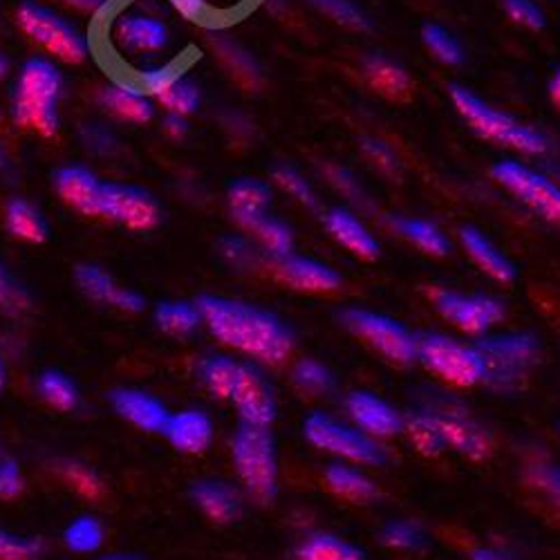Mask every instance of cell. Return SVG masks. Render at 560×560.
<instances>
[{"label":"cell","instance_id":"cell-52","mask_svg":"<svg viewBox=\"0 0 560 560\" xmlns=\"http://www.w3.org/2000/svg\"><path fill=\"white\" fill-rule=\"evenodd\" d=\"M361 151H363V155L375 164L382 173H386V175H399V160H397V155H395V151L388 147V144H384L382 139H375V137H365L363 142H361Z\"/></svg>","mask_w":560,"mask_h":560},{"label":"cell","instance_id":"cell-5","mask_svg":"<svg viewBox=\"0 0 560 560\" xmlns=\"http://www.w3.org/2000/svg\"><path fill=\"white\" fill-rule=\"evenodd\" d=\"M271 427L241 422L231 440V457L245 491L260 504L278 495V455Z\"/></svg>","mask_w":560,"mask_h":560},{"label":"cell","instance_id":"cell-60","mask_svg":"<svg viewBox=\"0 0 560 560\" xmlns=\"http://www.w3.org/2000/svg\"><path fill=\"white\" fill-rule=\"evenodd\" d=\"M549 97H551L553 106L560 110V70L549 81Z\"/></svg>","mask_w":560,"mask_h":560},{"label":"cell","instance_id":"cell-48","mask_svg":"<svg viewBox=\"0 0 560 560\" xmlns=\"http://www.w3.org/2000/svg\"><path fill=\"white\" fill-rule=\"evenodd\" d=\"M310 3L323 12L328 14L332 21L341 23L343 27L363 32L370 27V19L363 14V10H359L352 0H310Z\"/></svg>","mask_w":560,"mask_h":560},{"label":"cell","instance_id":"cell-20","mask_svg":"<svg viewBox=\"0 0 560 560\" xmlns=\"http://www.w3.org/2000/svg\"><path fill=\"white\" fill-rule=\"evenodd\" d=\"M168 444L186 455L205 453L213 442V422L205 410L186 408L168 415V422L162 431Z\"/></svg>","mask_w":560,"mask_h":560},{"label":"cell","instance_id":"cell-10","mask_svg":"<svg viewBox=\"0 0 560 560\" xmlns=\"http://www.w3.org/2000/svg\"><path fill=\"white\" fill-rule=\"evenodd\" d=\"M341 323L390 363L410 365L417 361V337L397 318L363 307H348L341 312Z\"/></svg>","mask_w":560,"mask_h":560},{"label":"cell","instance_id":"cell-3","mask_svg":"<svg viewBox=\"0 0 560 560\" xmlns=\"http://www.w3.org/2000/svg\"><path fill=\"white\" fill-rule=\"evenodd\" d=\"M476 350L485 361L482 384L495 393H516L540 357V341L529 332L482 335Z\"/></svg>","mask_w":560,"mask_h":560},{"label":"cell","instance_id":"cell-46","mask_svg":"<svg viewBox=\"0 0 560 560\" xmlns=\"http://www.w3.org/2000/svg\"><path fill=\"white\" fill-rule=\"evenodd\" d=\"M527 480L556 511H560V464L534 462L527 466Z\"/></svg>","mask_w":560,"mask_h":560},{"label":"cell","instance_id":"cell-40","mask_svg":"<svg viewBox=\"0 0 560 560\" xmlns=\"http://www.w3.org/2000/svg\"><path fill=\"white\" fill-rule=\"evenodd\" d=\"M63 542L74 553H92L104 545V525L95 516H79L63 532Z\"/></svg>","mask_w":560,"mask_h":560},{"label":"cell","instance_id":"cell-37","mask_svg":"<svg viewBox=\"0 0 560 560\" xmlns=\"http://www.w3.org/2000/svg\"><path fill=\"white\" fill-rule=\"evenodd\" d=\"M292 384L312 397H323L335 390L337 380L332 375V370L316 361V359H301L294 368H292Z\"/></svg>","mask_w":560,"mask_h":560},{"label":"cell","instance_id":"cell-1","mask_svg":"<svg viewBox=\"0 0 560 560\" xmlns=\"http://www.w3.org/2000/svg\"><path fill=\"white\" fill-rule=\"evenodd\" d=\"M209 332L226 348L247 354L260 363H283L294 350V332L290 325L269 310L254 303L211 296H198Z\"/></svg>","mask_w":560,"mask_h":560},{"label":"cell","instance_id":"cell-12","mask_svg":"<svg viewBox=\"0 0 560 560\" xmlns=\"http://www.w3.org/2000/svg\"><path fill=\"white\" fill-rule=\"evenodd\" d=\"M429 296L438 314L466 335H489L506 314L504 303L489 294H462L448 288H433Z\"/></svg>","mask_w":560,"mask_h":560},{"label":"cell","instance_id":"cell-29","mask_svg":"<svg viewBox=\"0 0 560 560\" xmlns=\"http://www.w3.org/2000/svg\"><path fill=\"white\" fill-rule=\"evenodd\" d=\"M325 482L328 487L350 500V502H370L380 495L377 485L372 482L361 469H357V464L352 462H332L328 469H325Z\"/></svg>","mask_w":560,"mask_h":560},{"label":"cell","instance_id":"cell-9","mask_svg":"<svg viewBox=\"0 0 560 560\" xmlns=\"http://www.w3.org/2000/svg\"><path fill=\"white\" fill-rule=\"evenodd\" d=\"M435 422L446 451H455L469 459H485L493 451V438L469 412L462 401L451 395L429 397L422 406Z\"/></svg>","mask_w":560,"mask_h":560},{"label":"cell","instance_id":"cell-56","mask_svg":"<svg viewBox=\"0 0 560 560\" xmlns=\"http://www.w3.org/2000/svg\"><path fill=\"white\" fill-rule=\"evenodd\" d=\"M30 299L23 292V288L16 285V280L10 276V271L0 265V307L19 312L21 307H27Z\"/></svg>","mask_w":560,"mask_h":560},{"label":"cell","instance_id":"cell-8","mask_svg":"<svg viewBox=\"0 0 560 560\" xmlns=\"http://www.w3.org/2000/svg\"><path fill=\"white\" fill-rule=\"evenodd\" d=\"M303 433L312 446L332 453L339 459L352 462L357 466H382L388 459V453L380 440L365 435L354 424L339 422V419L330 417L328 412H312L305 419Z\"/></svg>","mask_w":560,"mask_h":560},{"label":"cell","instance_id":"cell-45","mask_svg":"<svg viewBox=\"0 0 560 560\" xmlns=\"http://www.w3.org/2000/svg\"><path fill=\"white\" fill-rule=\"evenodd\" d=\"M273 175V182L283 189L285 194H290L299 205L307 207V209H316L318 207V198L312 189V184L292 166L288 164H280L271 171Z\"/></svg>","mask_w":560,"mask_h":560},{"label":"cell","instance_id":"cell-11","mask_svg":"<svg viewBox=\"0 0 560 560\" xmlns=\"http://www.w3.org/2000/svg\"><path fill=\"white\" fill-rule=\"evenodd\" d=\"M491 175L538 218L560 229V186L556 182L516 160L498 162Z\"/></svg>","mask_w":560,"mask_h":560},{"label":"cell","instance_id":"cell-28","mask_svg":"<svg viewBox=\"0 0 560 560\" xmlns=\"http://www.w3.org/2000/svg\"><path fill=\"white\" fill-rule=\"evenodd\" d=\"M5 226L14 238L25 243L40 245L50 238L48 220L25 198H12L5 205Z\"/></svg>","mask_w":560,"mask_h":560},{"label":"cell","instance_id":"cell-43","mask_svg":"<svg viewBox=\"0 0 560 560\" xmlns=\"http://www.w3.org/2000/svg\"><path fill=\"white\" fill-rule=\"evenodd\" d=\"M422 40L438 61H442L446 66H459L464 61V50H462L459 40L442 25L427 23L422 30Z\"/></svg>","mask_w":560,"mask_h":560},{"label":"cell","instance_id":"cell-35","mask_svg":"<svg viewBox=\"0 0 560 560\" xmlns=\"http://www.w3.org/2000/svg\"><path fill=\"white\" fill-rule=\"evenodd\" d=\"M249 233H254V238L271 260L294 254V231L283 220L267 213L249 226Z\"/></svg>","mask_w":560,"mask_h":560},{"label":"cell","instance_id":"cell-59","mask_svg":"<svg viewBox=\"0 0 560 560\" xmlns=\"http://www.w3.org/2000/svg\"><path fill=\"white\" fill-rule=\"evenodd\" d=\"M471 560H516V558H511L506 551L495 547H476L471 551Z\"/></svg>","mask_w":560,"mask_h":560},{"label":"cell","instance_id":"cell-30","mask_svg":"<svg viewBox=\"0 0 560 560\" xmlns=\"http://www.w3.org/2000/svg\"><path fill=\"white\" fill-rule=\"evenodd\" d=\"M296 560H365L363 549L354 542L330 534V532H312L294 549Z\"/></svg>","mask_w":560,"mask_h":560},{"label":"cell","instance_id":"cell-32","mask_svg":"<svg viewBox=\"0 0 560 560\" xmlns=\"http://www.w3.org/2000/svg\"><path fill=\"white\" fill-rule=\"evenodd\" d=\"M155 323L164 335L175 339H186V337H194L202 328L205 318L198 303L164 301L155 307Z\"/></svg>","mask_w":560,"mask_h":560},{"label":"cell","instance_id":"cell-53","mask_svg":"<svg viewBox=\"0 0 560 560\" xmlns=\"http://www.w3.org/2000/svg\"><path fill=\"white\" fill-rule=\"evenodd\" d=\"M502 5L513 23H518L527 30H542L547 23L542 10L534 0H502Z\"/></svg>","mask_w":560,"mask_h":560},{"label":"cell","instance_id":"cell-38","mask_svg":"<svg viewBox=\"0 0 560 560\" xmlns=\"http://www.w3.org/2000/svg\"><path fill=\"white\" fill-rule=\"evenodd\" d=\"M189 70V63L184 59H175L168 63H160V66H151V68H142L135 74V85L144 92L149 97H160L164 92L184 77V72Z\"/></svg>","mask_w":560,"mask_h":560},{"label":"cell","instance_id":"cell-6","mask_svg":"<svg viewBox=\"0 0 560 560\" xmlns=\"http://www.w3.org/2000/svg\"><path fill=\"white\" fill-rule=\"evenodd\" d=\"M417 337V361L435 377L451 386L471 388L482 384L485 361L476 346H466L442 332H422Z\"/></svg>","mask_w":560,"mask_h":560},{"label":"cell","instance_id":"cell-54","mask_svg":"<svg viewBox=\"0 0 560 560\" xmlns=\"http://www.w3.org/2000/svg\"><path fill=\"white\" fill-rule=\"evenodd\" d=\"M81 142L88 151L97 155H110L117 149V137L102 124H85L81 128Z\"/></svg>","mask_w":560,"mask_h":560},{"label":"cell","instance_id":"cell-61","mask_svg":"<svg viewBox=\"0 0 560 560\" xmlns=\"http://www.w3.org/2000/svg\"><path fill=\"white\" fill-rule=\"evenodd\" d=\"M10 74V59L0 52V79H5Z\"/></svg>","mask_w":560,"mask_h":560},{"label":"cell","instance_id":"cell-51","mask_svg":"<svg viewBox=\"0 0 560 560\" xmlns=\"http://www.w3.org/2000/svg\"><path fill=\"white\" fill-rule=\"evenodd\" d=\"M43 551V542L0 529V560H32Z\"/></svg>","mask_w":560,"mask_h":560},{"label":"cell","instance_id":"cell-63","mask_svg":"<svg viewBox=\"0 0 560 560\" xmlns=\"http://www.w3.org/2000/svg\"><path fill=\"white\" fill-rule=\"evenodd\" d=\"M102 560H139L137 556H126V553H110V556H104Z\"/></svg>","mask_w":560,"mask_h":560},{"label":"cell","instance_id":"cell-2","mask_svg":"<svg viewBox=\"0 0 560 560\" xmlns=\"http://www.w3.org/2000/svg\"><path fill=\"white\" fill-rule=\"evenodd\" d=\"M61 95L63 74L55 61L43 57L25 61L10 92L14 124L45 137L57 135L61 128Z\"/></svg>","mask_w":560,"mask_h":560},{"label":"cell","instance_id":"cell-18","mask_svg":"<svg viewBox=\"0 0 560 560\" xmlns=\"http://www.w3.org/2000/svg\"><path fill=\"white\" fill-rule=\"evenodd\" d=\"M110 36L117 48L128 55H151L168 45V27L147 14H124L115 19Z\"/></svg>","mask_w":560,"mask_h":560},{"label":"cell","instance_id":"cell-64","mask_svg":"<svg viewBox=\"0 0 560 560\" xmlns=\"http://www.w3.org/2000/svg\"><path fill=\"white\" fill-rule=\"evenodd\" d=\"M8 162H10V160H8L5 151H3V149H0V168H5V166H8Z\"/></svg>","mask_w":560,"mask_h":560},{"label":"cell","instance_id":"cell-19","mask_svg":"<svg viewBox=\"0 0 560 560\" xmlns=\"http://www.w3.org/2000/svg\"><path fill=\"white\" fill-rule=\"evenodd\" d=\"M115 412L144 433H162L168 422V408L153 395L137 388H115L108 395Z\"/></svg>","mask_w":560,"mask_h":560},{"label":"cell","instance_id":"cell-27","mask_svg":"<svg viewBox=\"0 0 560 560\" xmlns=\"http://www.w3.org/2000/svg\"><path fill=\"white\" fill-rule=\"evenodd\" d=\"M100 104L115 117L132 124H147L155 117V104L132 81L119 79L104 85L100 90Z\"/></svg>","mask_w":560,"mask_h":560},{"label":"cell","instance_id":"cell-26","mask_svg":"<svg viewBox=\"0 0 560 560\" xmlns=\"http://www.w3.org/2000/svg\"><path fill=\"white\" fill-rule=\"evenodd\" d=\"M459 241L462 247L469 254V258L498 283H511L516 280L518 269L509 260V256L504 252H500L485 233L476 226H462L459 229Z\"/></svg>","mask_w":560,"mask_h":560},{"label":"cell","instance_id":"cell-34","mask_svg":"<svg viewBox=\"0 0 560 560\" xmlns=\"http://www.w3.org/2000/svg\"><path fill=\"white\" fill-rule=\"evenodd\" d=\"M388 224L399 233V236L415 247L422 249L429 256L442 258L451 252V243L442 233V229L422 218H390Z\"/></svg>","mask_w":560,"mask_h":560},{"label":"cell","instance_id":"cell-13","mask_svg":"<svg viewBox=\"0 0 560 560\" xmlns=\"http://www.w3.org/2000/svg\"><path fill=\"white\" fill-rule=\"evenodd\" d=\"M95 215L115 220L135 231H149L162 222V209L153 194L139 186L102 182Z\"/></svg>","mask_w":560,"mask_h":560},{"label":"cell","instance_id":"cell-25","mask_svg":"<svg viewBox=\"0 0 560 560\" xmlns=\"http://www.w3.org/2000/svg\"><path fill=\"white\" fill-rule=\"evenodd\" d=\"M226 202L233 220L245 231H249L256 220L267 215V209L271 205V186L256 177H241L229 184Z\"/></svg>","mask_w":560,"mask_h":560},{"label":"cell","instance_id":"cell-44","mask_svg":"<svg viewBox=\"0 0 560 560\" xmlns=\"http://www.w3.org/2000/svg\"><path fill=\"white\" fill-rule=\"evenodd\" d=\"M59 474L66 478V482L70 487H74L81 495H85L90 500L102 498L104 491H106L104 480L100 478V474L95 469H90V466L77 462V459H61L59 462Z\"/></svg>","mask_w":560,"mask_h":560},{"label":"cell","instance_id":"cell-15","mask_svg":"<svg viewBox=\"0 0 560 560\" xmlns=\"http://www.w3.org/2000/svg\"><path fill=\"white\" fill-rule=\"evenodd\" d=\"M346 412L359 431L375 440L404 433L406 417L393 404L370 390H352L346 397Z\"/></svg>","mask_w":560,"mask_h":560},{"label":"cell","instance_id":"cell-55","mask_svg":"<svg viewBox=\"0 0 560 560\" xmlns=\"http://www.w3.org/2000/svg\"><path fill=\"white\" fill-rule=\"evenodd\" d=\"M25 489V478L16 459L0 457V498L12 500Z\"/></svg>","mask_w":560,"mask_h":560},{"label":"cell","instance_id":"cell-47","mask_svg":"<svg viewBox=\"0 0 560 560\" xmlns=\"http://www.w3.org/2000/svg\"><path fill=\"white\" fill-rule=\"evenodd\" d=\"M213 34L218 36L215 43H213L215 50L220 52V57L226 61L229 68H233L243 79H247V81H252V83H254L256 79H260V68L256 66L254 57H252L247 50H243L238 43H233V40L220 36L218 30H213Z\"/></svg>","mask_w":560,"mask_h":560},{"label":"cell","instance_id":"cell-58","mask_svg":"<svg viewBox=\"0 0 560 560\" xmlns=\"http://www.w3.org/2000/svg\"><path fill=\"white\" fill-rule=\"evenodd\" d=\"M70 8L79 10V12H90V14H97L102 10H106L108 0H63Z\"/></svg>","mask_w":560,"mask_h":560},{"label":"cell","instance_id":"cell-57","mask_svg":"<svg viewBox=\"0 0 560 560\" xmlns=\"http://www.w3.org/2000/svg\"><path fill=\"white\" fill-rule=\"evenodd\" d=\"M164 130L173 137H184L186 132H189V124H186V119L182 115L168 113L166 119H164Z\"/></svg>","mask_w":560,"mask_h":560},{"label":"cell","instance_id":"cell-14","mask_svg":"<svg viewBox=\"0 0 560 560\" xmlns=\"http://www.w3.org/2000/svg\"><path fill=\"white\" fill-rule=\"evenodd\" d=\"M229 401L236 406L241 422L254 427H271L278 412L273 388L256 363L241 365V375Z\"/></svg>","mask_w":560,"mask_h":560},{"label":"cell","instance_id":"cell-4","mask_svg":"<svg viewBox=\"0 0 560 560\" xmlns=\"http://www.w3.org/2000/svg\"><path fill=\"white\" fill-rule=\"evenodd\" d=\"M451 97L457 113L471 124V128L480 137L489 139V142H495L500 147L513 149L525 155H542L549 151V139L545 137V132L521 124L509 113L491 108L487 102L474 95L471 90H466L462 85H451Z\"/></svg>","mask_w":560,"mask_h":560},{"label":"cell","instance_id":"cell-24","mask_svg":"<svg viewBox=\"0 0 560 560\" xmlns=\"http://www.w3.org/2000/svg\"><path fill=\"white\" fill-rule=\"evenodd\" d=\"M59 198L83 215H95L102 182L85 166H61L52 175Z\"/></svg>","mask_w":560,"mask_h":560},{"label":"cell","instance_id":"cell-49","mask_svg":"<svg viewBox=\"0 0 560 560\" xmlns=\"http://www.w3.org/2000/svg\"><path fill=\"white\" fill-rule=\"evenodd\" d=\"M323 173L325 177H328V182L335 186V189L346 196L354 207H359L361 211H368L370 209V198L368 194L363 191V186L359 184V179L343 166H335V164H328L323 166Z\"/></svg>","mask_w":560,"mask_h":560},{"label":"cell","instance_id":"cell-23","mask_svg":"<svg viewBox=\"0 0 560 560\" xmlns=\"http://www.w3.org/2000/svg\"><path fill=\"white\" fill-rule=\"evenodd\" d=\"M168 3L182 19L220 30L254 10L260 0H168Z\"/></svg>","mask_w":560,"mask_h":560},{"label":"cell","instance_id":"cell-39","mask_svg":"<svg viewBox=\"0 0 560 560\" xmlns=\"http://www.w3.org/2000/svg\"><path fill=\"white\" fill-rule=\"evenodd\" d=\"M404 431L408 433L410 442L415 444V448H417L419 453H424V455H440V453L446 451V444H444V440H442V435H440L435 422H433L431 415H429L424 408H419V410L410 412V417H406Z\"/></svg>","mask_w":560,"mask_h":560},{"label":"cell","instance_id":"cell-21","mask_svg":"<svg viewBox=\"0 0 560 560\" xmlns=\"http://www.w3.org/2000/svg\"><path fill=\"white\" fill-rule=\"evenodd\" d=\"M191 498L205 516L218 525L236 523L243 516L241 491L224 480H198L191 487Z\"/></svg>","mask_w":560,"mask_h":560},{"label":"cell","instance_id":"cell-50","mask_svg":"<svg viewBox=\"0 0 560 560\" xmlns=\"http://www.w3.org/2000/svg\"><path fill=\"white\" fill-rule=\"evenodd\" d=\"M220 256L238 269H254L260 262V252L243 236H224L218 243Z\"/></svg>","mask_w":560,"mask_h":560},{"label":"cell","instance_id":"cell-7","mask_svg":"<svg viewBox=\"0 0 560 560\" xmlns=\"http://www.w3.org/2000/svg\"><path fill=\"white\" fill-rule=\"evenodd\" d=\"M19 27L63 63H81L90 55V45L83 32L66 21L55 10L45 8L36 0H25L16 10Z\"/></svg>","mask_w":560,"mask_h":560},{"label":"cell","instance_id":"cell-62","mask_svg":"<svg viewBox=\"0 0 560 560\" xmlns=\"http://www.w3.org/2000/svg\"><path fill=\"white\" fill-rule=\"evenodd\" d=\"M5 384H8V368H5L3 359H0V393L5 390Z\"/></svg>","mask_w":560,"mask_h":560},{"label":"cell","instance_id":"cell-41","mask_svg":"<svg viewBox=\"0 0 560 560\" xmlns=\"http://www.w3.org/2000/svg\"><path fill=\"white\" fill-rule=\"evenodd\" d=\"M158 102L173 115H182V117H189L194 115L200 104H202V90L200 85L189 79V77H182L179 81H175L164 95L158 97Z\"/></svg>","mask_w":560,"mask_h":560},{"label":"cell","instance_id":"cell-42","mask_svg":"<svg viewBox=\"0 0 560 560\" xmlns=\"http://www.w3.org/2000/svg\"><path fill=\"white\" fill-rule=\"evenodd\" d=\"M380 538L386 547L401 549V551H417V549L427 547V542H429L427 532L415 521H388L382 527Z\"/></svg>","mask_w":560,"mask_h":560},{"label":"cell","instance_id":"cell-17","mask_svg":"<svg viewBox=\"0 0 560 560\" xmlns=\"http://www.w3.org/2000/svg\"><path fill=\"white\" fill-rule=\"evenodd\" d=\"M74 280H77L79 290L88 299L110 305L119 312L139 314L147 307V299L142 294H139L137 290H130V288H121L117 280L100 265H90V262L79 265L74 269Z\"/></svg>","mask_w":560,"mask_h":560},{"label":"cell","instance_id":"cell-33","mask_svg":"<svg viewBox=\"0 0 560 560\" xmlns=\"http://www.w3.org/2000/svg\"><path fill=\"white\" fill-rule=\"evenodd\" d=\"M243 361L226 354H207L198 363V380L215 399H231Z\"/></svg>","mask_w":560,"mask_h":560},{"label":"cell","instance_id":"cell-22","mask_svg":"<svg viewBox=\"0 0 560 560\" xmlns=\"http://www.w3.org/2000/svg\"><path fill=\"white\" fill-rule=\"evenodd\" d=\"M325 229L330 231V236L339 245H343L350 254L363 260H375L382 252L377 238L372 236L370 229L350 209L332 207L328 213H325Z\"/></svg>","mask_w":560,"mask_h":560},{"label":"cell","instance_id":"cell-16","mask_svg":"<svg viewBox=\"0 0 560 560\" xmlns=\"http://www.w3.org/2000/svg\"><path fill=\"white\" fill-rule=\"evenodd\" d=\"M271 267L280 283L299 292L325 294L341 288V273L335 267L307 256L290 254L285 258H273Z\"/></svg>","mask_w":560,"mask_h":560},{"label":"cell","instance_id":"cell-36","mask_svg":"<svg viewBox=\"0 0 560 560\" xmlns=\"http://www.w3.org/2000/svg\"><path fill=\"white\" fill-rule=\"evenodd\" d=\"M36 390L43 401H48L52 408L63 412L74 410L81 401L77 384L68 375H63L61 370H43L36 382Z\"/></svg>","mask_w":560,"mask_h":560},{"label":"cell","instance_id":"cell-31","mask_svg":"<svg viewBox=\"0 0 560 560\" xmlns=\"http://www.w3.org/2000/svg\"><path fill=\"white\" fill-rule=\"evenodd\" d=\"M363 74L368 83L388 100H406L412 90L408 72L399 63L380 55H372L363 61Z\"/></svg>","mask_w":560,"mask_h":560}]
</instances>
